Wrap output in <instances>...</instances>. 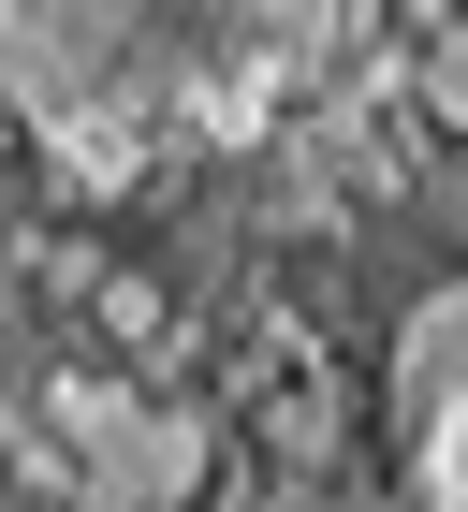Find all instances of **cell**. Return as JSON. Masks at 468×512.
<instances>
[{
	"instance_id": "1",
	"label": "cell",
	"mask_w": 468,
	"mask_h": 512,
	"mask_svg": "<svg viewBox=\"0 0 468 512\" xmlns=\"http://www.w3.org/2000/svg\"><path fill=\"white\" fill-rule=\"evenodd\" d=\"M366 0H0V103L103 191L220 161L351 44Z\"/></svg>"
},
{
	"instance_id": "2",
	"label": "cell",
	"mask_w": 468,
	"mask_h": 512,
	"mask_svg": "<svg viewBox=\"0 0 468 512\" xmlns=\"http://www.w3.org/2000/svg\"><path fill=\"white\" fill-rule=\"evenodd\" d=\"M410 512H468V366H425L410 395Z\"/></svg>"
}]
</instances>
